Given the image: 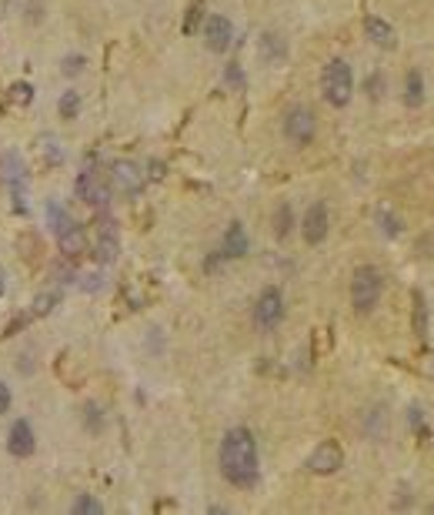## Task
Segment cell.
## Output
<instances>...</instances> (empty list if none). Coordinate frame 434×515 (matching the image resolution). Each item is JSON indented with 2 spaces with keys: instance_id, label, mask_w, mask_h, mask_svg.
<instances>
[{
  "instance_id": "cell-21",
  "label": "cell",
  "mask_w": 434,
  "mask_h": 515,
  "mask_svg": "<svg viewBox=\"0 0 434 515\" xmlns=\"http://www.w3.org/2000/svg\"><path fill=\"white\" fill-rule=\"evenodd\" d=\"M374 221H378V228H381V234H388V238H397V234L404 231V221L397 218L395 211L388 205H381L378 211H374Z\"/></svg>"
},
{
  "instance_id": "cell-17",
  "label": "cell",
  "mask_w": 434,
  "mask_h": 515,
  "mask_svg": "<svg viewBox=\"0 0 434 515\" xmlns=\"http://www.w3.org/2000/svg\"><path fill=\"white\" fill-rule=\"evenodd\" d=\"M0 174L7 184H27V168H24V157L17 151H4L0 154Z\"/></svg>"
},
{
  "instance_id": "cell-18",
  "label": "cell",
  "mask_w": 434,
  "mask_h": 515,
  "mask_svg": "<svg viewBox=\"0 0 434 515\" xmlns=\"http://www.w3.org/2000/svg\"><path fill=\"white\" fill-rule=\"evenodd\" d=\"M37 151H40V161H44L47 168H61V164H64V147H61V141H57L54 134H40Z\"/></svg>"
},
{
  "instance_id": "cell-23",
  "label": "cell",
  "mask_w": 434,
  "mask_h": 515,
  "mask_svg": "<svg viewBox=\"0 0 434 515\" xmlns=\"http://www.w3.org/2000/svg\"><path fill=\"white\" fill-rule=\"evenodd\" d=\"M291 228H294V211H291V205L284 201V205H278V211H274V234L284 241V238L291 234Z\"/></svg>"
},
{
  "instance_id": "cell-34",
  "label": "cell",
  "mask_w": 434,
  "mask_h": 515,
  "mask_svg": "<svg viewBox=\"0 0 434 515\" xmlns=\"http://www.w3.org/2000/svg\"><path fill=\"white\" fill-rule=\"evenodd\" d=\"M54 278H57V281L61 284H70V281H77V271H74V265H57V268H54Z\"/></svg>"
},
{
  "instance_id": "cell-36",
  "label": "cell",
  "mask_w": 434,
  "mask_h": 515,
  "mask_svg": "<svg viewBox=\"0 0 434 515\" xmlns=\"http://www.w3.org/2000/svg\"><path fill=\"white\" fill-rule=\"evenodd\" d=\"M224 261H228V258L221 255V251H214V255L204 261V271H207V274H214V271H221V265H224Z\"/></svg>"
},
{
  "instance_id": "cell-41",
  "label": "cell",
  "mask_w": 434,
  "mask_h": 515,
  "mask_svg": "<svg viewBox=\"0 0 434 515\" xmlns=\"http://www.w3.org/2000/svg\"><path fill=\"white\" fill-rule=\"evenodd\" d=\"M151 178H154V181L164 178V164H161V161H151Z\"/></svg>"
},
{
  "instance_id": "cell-8",
  "label": "cell",
  "mask_w": 434,
  "mask_h": 515,
  "mask_svg": "<svg viewBox=\"0 0 434 515\" xmlns=\"http://www.w3.org/2000/svg\"><path fill=\"white\" fill-rule=\"evenodd\" d=\"M111 184H114L120 194H141L144 184H147V178H144V171L134 164V161H114L111 164Z\"/></svg>"
},
{
  "instance_id": "cell-27",
  "label": "cell",
  "mask_w": 434,
  "mask_h": 515,
  "mask_svg": "<svg viewBox=\"0 0 434 515\" xmlns=\"http://www.w3.org/2000/svg\"><path fill=\"white\" fill-rule=\"evenodd\" d=\"M57 301H61V291H40V295L34 298V315H37V318L51 315V311L57 308Z\"/></svg>"
},
{
  "instance_id": "cell-37",
  "label": "cell",
  "mask_w": 434,
  "mask_h": 515,
  "mask_svg": "<svg viewBox=\"0 0 434 515\" xmlns=\"http://www.w3.org/2000/svg\"><path fill=\"white\" fill-rule=\"evenodd\" d=\"M101 274H97V271H94V274H84V281H80V288H84V291H97V288H101Z\"/></svg>"
},
{
  "instance_id": "cell-10",
  "label": "cell",
  "mask_w": 434,
  "mask_h": 515,
  "mask_svg": "<svg viewBox=\"0 0 434 515\" xmlns=\"http://www.w3.org/2000/svg\"><path fill=\"white\" fill-rule=\"evenodd\" d=\"M7 452H11L13 459H30L37 452V435H34V425L27 418L13 422L11 435H7Z\"/></svg>"
},
{
  "instance_id": "cell-22",
  "label": "cell",
  "mask_w": 434,
  "mask_h": 515,
  "mask_svg": "<svg viewBox=\"0 0 434 515\" xmlns=\"http://www.w3.org/2000/svg\"><path fill=\"white\" fill-rule=\"evenodd\" d=\"M47 224H51L54 234H64L70 224H77V221L67 214V207H61L57 201H47Z\"/></svg>"
},
{
  "instance_id": "cell-31",
  "label": "cell",
  "mask_w": 434,
  "mask_h": 515,
  "mask_svg": "<svg viewBox=\"0 0 434 515\" xmlns=\"http://www.w3.org/2000/svg\"><path fill=\"white\" fill-rule=\"evenodd\" d=\"M364 87H368V97H374V101H381V97H384V74H371Z\"/></svg>"
},
{
  "instance_id": "cell-4",
  "label": "cell",
  "mask_w": 434,
  "mask_h": 515,
  "mask_svg": "<svg viewBox=\"0 0 434 515\" xmlns=\"http://www.w3.org/2000/svg\"><path fill=\"white\" fill-rule=\"evenodd\" d=\"M314 134H318V117L311 107H291L287 114H284V138L297 147H307V144L314 141Z\"/></svg>"
},
{
  "instance_id": "cell-6",
  "label": "cell",
  "mask_w": 434,
  "mask_h": 515,
  "mask_svg": "<svg viewBox=\"0 0 434 515\" xmlns=\"http://www.w3.org/2000/svg\"><path fill=\"white\" fill-rule=\"evenodd\" d=\"M345 465V449L337 445V442H321L318 449L311 452V459H307V468L314 472V475H334L337 468Z\"/></svg>"
},
{
  "instance_id": "cell-24",
  "label": "cell",
  "mask_w": 434,
  "mask_h": 515,
  "mask_svg": "<svg viewBox=\"0 0 434 515\" xmlns=\"http://www.w3.org/2000/svg\"><path fill=\"white\" fill-rule=\"evenodd\" d=\"M57 111H61L64 121L80 117V94H77V90H64V94H61V101H57Z\"/></svg>"
},
{
  "instance_id": "cell-42",
  "label": "cell",
  "mask_w": 434,
  "mask_h": 515,
  "mask_svg": "<svg viewBox=\"0 0 434 515\" xmlns=\"http://www.w3.org/2000/svg\"><path fill=\"white\" fill-rule=\"evenodd\" d=\"M4 291H7V281H4V274H0V298H4Z\"/></svg>"
},
{
  "instance_id": "cell-32",
  "label": "cell",
  "mask_w": 434,
  "mask_h": 515,
  "mask_svg": "<svg viewBox=\"0 0 434 515\" xmlns=\"http://www.w3.org/2000/svg\"><path fill=\"white\" fill-rule=\"evenodd\" d=\"M20 248H27V251H24V258H27V261H34V255H37V251H40L37 234H30V231H27V234H20Z\"/></svg>"
},
{
  "instance_id": "cell-28",
  "label": "cell",
  "mask_w": 434,
  "mask_h": 515,
  "mask_svg": "<svg viewBox=\"0 0 434 515\" xmlns=\"http://www.w3.org/2000/svg\"><path fill=\"white\" fill-rule=\"evenodd\" d=\"M70 512H74V515H101L104 505L97 502L94 495H77L74 505H70Z\"/></svg>"
},
{
  "instance_id": "cell-33",
  "label": "cell",
  "mask_w": 434,
  "mask_h": 515,
  "mask_svg": "<svg viewBox=\"0 0 434 515\" xmlns=\"http://www.w3.org/2000/svg\"><path fill=\"white\" fill-rule=\"evenodd\" d=\"M224 80H228V87L241 90L244 87V71H241V64H228V74H224Z\"/></svg>"
},
{
  "instance_id": "cell-29",
  "label": "cell",
  "mask_w": 434,
  "mask_h": 515,
  "mask_svg": "<svg viewBox=\"0 0 434 515\" xmlns=\"http://www.w3.org/2000/svg\"><path fill=\"white\" fill-rule=\"evenodd\" d=\"M84 67H87V57H84V54H67L64 61H61V71H64L67 78H77V74H84Z\"/></svg>"
},
{
  "instance_id": "cell-19",
  "label": "cell",
  "mask_w": 434,
  "mask_h": 515,
  "mask_svg": "<svg viewBox=\"0 0 434 515\" xmlns=\"http://www.w3.org/2000/svg\"><path fill=\"white\" fill-rule=\"evenodd\" d=\"M411 332L418 338L428 335V301H424L421 291L411 295Z\"/></svg>"
},
{
  "instance_id": "cell-1",
  "label": "cell",
  "mask_w": 434,
  "mask_h": 515,
  "mask_svg": "<svg viewBox=\"0 0 434 515\" xmlns=\"http://www.w3.org/2000/svg\"><path fill=\"white\" fill-rule=\"evenodd\" d=\"M221 475L237 489H254L257 485V445L247 428H230L221 438Z\"/></svg>"
},
{
  "instance_id": "cell-11",
  "label": "cell",
  "mask_w": 434,
  "mask_h": 515,
  "mask_svg": "<svg viewBox=\"0 0 434 515\" xmlns=\"http://www.w3.org/2000/svg\"><path fill=\"white\" fill-rule=\"evenodd\" d=\"M328 228H331L328 205H324V201H318V205L307 207L304 224H301V231H304V241H307V245H321V241L328 238Z\"/></svg>"
},
{
  "instance_id": "cell-2",
  "label": "cell",
  "mask_w": 434,
  "mask_h": 515,
  "mask_svg": "<svg viewBox=\"0 0 434 515\" xmlns=\"http://www.w3.org/2000/svg\"><path fill=\"white\" fill-rule=\"evenodd\" d=\"M321 94H324V101L331 107H347L351 94H354V74H351L347 61L334 57V61L324 64V71H321Z\"/></svg>"
},
{
  "instance_id": "cell-38",
  "label": "cell",
  "mask_w": 434,
  "mask_h": 515,
  "mask_svg": "<svg viewBox=\"0 0 434 515\" xmlns=\"http://www.w3.org/2000/svg\"><path fill=\"white\" fill-rule=\"evenodd\" d=\"M421 372L428 375V378H434V351H428V355L421 358Z\"/></svg>"
},
{
  "instance_id": "cell-7",
  "label": "cell",
  "mask_w": 434,
  "mask_h": 515,
  "mask_svg": "<svg viewBox=\"0 0 434 515\" xmlns=\"http://www.w3.org/2000/svg\"><path fill=\"white\" fill-rule=\"evenodd\" d=\"M204 44L211 54H228V47L234 44V24L221 13L204 17Z\"/></svg>"
},
{
  "instance_id": "cell-25",
  "label": "cell",
  "mask_w": 434,
  "mask_h": 515,
  "mask_svg": "<svg viewBox=\"0 0 434 515\" xmlns=\"http://www.w3.org/2000/svg\"><path fill=\"white\" fill-rule=\"evenodd\" d=\"M204 0H191V7H187V13H184V34H197V27H201V20H204Z\"/></svg>"
},
{
  "instance_id": "cell-13",
  "label": "cell",
  "mask_w": 434,
  "mask_h": 515,
  "mask_svg": "<svg viewBox=\"0 0 434 515\" xmlns=\"http://www.w3.org/2000/svg\"><path fill=\"white\" fill-rule=\"evenodd\" d=\"M247 248H251V241H247L244 224H241V221H230L228 231H224V241H221V255L228 258V261H234V258L247 255Z\"/></svg>"
},
{
  "instance_id": "cell-30",
  "label": "cell",
  "mask_w": 434,
  "mask_h": 515,
  "mask_svg": "<svg viewBox=\"0 0 434 515\" xmlns=\"http://www.w3.org/2000/svg\"><path fill=\"white\" fill-rule=\"evenodd\" d=\"M84 418H87V428H90V432H101V428H104V415H101V408H97V405H87V408H84Z\"/></svg>"
},
{
  "instance_id": "cell-39",
  "label": "cell",
  "mask_w": 434,
  "mask_h": 515,
  "mask_svg": "<svg viewBox=\"0 0 434 515\" xmlns=\"http://www.w3.org/2000/svg\"><path fill=\"white\" fill-rule=\"evenodd\" d=\"M408 422L414 428H421V408H418V405H411V408H408Z\"/></svg>"
},
{
  "instance_id": "cell-14",
  "label": "cell",
  "mask_w": 434,
  "mask_h": 515,
  "mask_svg": "<svg viewBox=\"0 0 434 515\" xmlns=\"http://www.w3.org/2000/svg\"><path fill=\"white\" fill-rule=\"evenodd\" d=\"M364 34L371 37V44H378L384 51H395L397 47L395 27L388 24V20H381V17H368V20H364Z\"/></svg>"
},
{
  "instance_id": "cell-16",
  "label": "cell",
  "mask_w": 434,
  "mask_h": 515,
  "mask_svg": "<svg viewBox=\"0 0 434 515\" xmlns=\"http://www.w3.org/2000/svg\"><path fill=\"white\" fill-rule=\"evenodd\" d=\"M57 241H61V251H64V258H70V261L87 251V231H84L80 224H70L64 234H57Z\"/></svg>"
},
{
  "instance_id": "cell-3",
  "label": "cell",
  "mask_w": 434,
  "mask_h": 515,
  "mask_svg": "<svg viewBox=\"0 0 434 515\" xmlns=\"http://www.w3.org/2000/svg\"><path fill=\"white\" fill-rule=\"evenodd\" d=\"M384 295V278L381 271L374 268V265H361L354 271V278H351V305L358 315H368V311L378 308V301Z\"/></svg>"
},
{
  "instance_id": "cell-5",
  "label": "cell",
  "mask_w": 434,
  "mask_h": 515,
  "mask_svg": "<svg viewBox=\"0 0 434 515\" xmlns=\"http://www.w3.org/2000/svg\"><path fill=\"white\" fill-rule=\"evenodd\" d=\"M284 318V295L281 288H264L261 298H257L254 305V325L261 332H271V328H278Z\"/></svg>"
},
{
  "instance_id": "cell-20",
  "label": "cell",
  "mask_w": 434,
  "mask_h": 515,
  "mask_svg": "<svg viewBox=\"0 0 434 515\" xmlns=\"http://www.w3.org/2000/svg\"><path fill=\"white\" fill-rule=\"evenodd\" d=\"M404 104H408V107H421V104H424V78H421V71H408V78H404Z\"/></svg>"
},
{
  "instance_id": "cell-9",
  "label": "cell",
  "mask_w": 434,
  "mask_h": 515,
  "mask_svg": "<svg viewBox=\"0 0 434 515\" xmlns=\"http://www.w3.org/2000/svg\"><path fill=\"white\" fill-rule=\"evenodd\" d=\"M77 198L84 201V205H94V207H104L107 205V184L101 181V174L94 168H84L77 174V184H74Z\"/></svg>"
},
{
  "instance_id": "cell-35",
  "label": "cell",
  "mask_w": 434,
  "mask_h": 515,
  "mask_svg": "<svg viewBox=\"0 0 434 515\" xmlns=\"http://www.w3.org/2000/svg\"><path fill=\"white\" fill-rule=\"evenodd\" d=\"M11 405H13V392L4 385V382H0V415L11 412Z\"/></svg>"
},
{
  "instance_id": "cell-26",
  "label": "cell",
  "mask_w": 434,
  "mask_h": 515,
  "mask_svg": "<svg viewBox=\"0 0 434 515\" xmlns=\"http://www.w3.org/2000/svg\"><path fill=\"white\" fill-rule=\"evenodd\" d=\"M7 97H11L13 107H27V104L34 101V87H30L27 80H13L11 90H7Z\"/></svg>"
},
{
  "instance_id": "cell-40",
  "label": "cell",
  "mask_w": 434,
  "mask_h": 515,
  "mask_svg": "<svg viewBox=\"0 0 434 515\" xmlns=\"http://www.w3.org/2000/svg\"><path fill=\"white\" fill-rule=\"evenodd\" d=\"M27 20H30V24H34V20H40V17H44V7H37V4H30V7H27Z\"/></svg>"
},
{
  "instance_id": "cell-12",
  "label": "cell",
  "mask_w": 434,
  "mask_h": 515,
  "mask_svg": "<svg viewBox=\"0 0 434 515\" xmlns=\"http://www.w3.org/2000/svg\"><path fill=\"white\" fill-rule=\"evenodd\" d=\"M94 251H97V261H101V265H114V261H117V251H120V234H117L114 218H104L101 221Z\"/></svg>"
},
{
  "instance_id": "cell-15",
  "label": "cell",
  "mask_w": 434,
  "mask_h": 515,
  "mask_svg": "<svg viewBox=\"0 0 434 515\" xmlns=\"http://www.w3.org/2000/svg\"><path fill=\"white\" fill-rule=\"evenodd\" d=\"M257 51L264 57V64H284V57H287V40H284L281 34L268 30V34H261V40H257Z\"/></svg>"
}]
</instances>
